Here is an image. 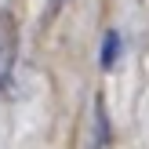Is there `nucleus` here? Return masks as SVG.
Wrapping results in <instances>:
<instances>
[{"label":"nucleus","mask_w":149,"mask_h":149,"mask_svg":"<svg viewBox=\"0 0 149 149\" xmlns=\"http://www.w3.org/2000/svg\"><path fill=\"white\" fill-rule=\"evenodd\" d=\"M15 44H18V33H15L11 15H0V87L11 80V65H15Z\"/></svg>","instance_id":"obj_1"},{"label":"nucleus","mask_w":149,"mask_h":149,"mask_svg":"<svg viewBox=\"0 0 149 149\" xmlns=\"http://www.w3.org/2000/svg\"><path fill=\"white\" fill-rule=\"evenodd\" d=\"M116 55H120V33L109 29L106 40H102V69H113V65H116Z\"/></svg>","instance_id":"obj_2"},{"label":"nucleus","mask_w":149,"mask_h":149,"mask_svg":"<svg viewBox=\"0 0 149 149\" xmlns=\"http://www.w3.org/2000/svg\"><path fill=\"white\" fill-rule=\"evenodd\" d=\"M102 138H106V135H98V142H95V149H102Z\"/></svg>","instance_id":"obj_3"}]
</instances>
